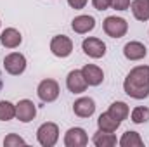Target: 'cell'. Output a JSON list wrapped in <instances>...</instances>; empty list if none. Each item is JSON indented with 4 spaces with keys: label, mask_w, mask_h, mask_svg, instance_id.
<instances>
[{
    "label": "cell",
    "mask_w": 149,
    "mask_h": 147,
    "mask_svg": "<svg viewBox=\"0 0 149 147\" xmlns=\"http://www.w3.org/2000/svg\"><path fill=\"white\" fill-rule=\"evenodd\" d=\"M21 42H23V37L16 28H5L0 33V43L5 49H16L21 45Z\"/></svg>",
    "instance_id": "obj_15"
},
{
    "label": "cell",
    "mask_w": 149,
    "mask_h": 147,
    "mask_svg": "<svg viewBox=\"0 0 149 147\" xmlns=\"http://www.w3.org/2000/svg\"><path fill=\"white\" fill-rule=\"evenodd\" d=\"M24 139H21L19 135L16 133H9L5 139H3V146L5 147H14V146H24Z\"/></svg>",
    "instance_id": "obj_23"
},
{
    "label": "cell",
    "mask_w": 149,
    "mask_h": 147,
    "mask_svg": "<svg viewBox=\"0 0 149 147\" xmlns=\"http://www.w3.org/2000/svg\"><path fill=\"white\" fill-rule=\"evenodd\" d=\"M3 69L12 76L24 73L26 69V57L19 52H10L3 57Z\"/></svg>",
    "instance_id": "obj_4"
},
{
    "label": "cell",
    "mask_w": 149,
    "mask_h": 147,
    "mask_svg": "<svg viewBox=\"0 0 149 147\" xmlns=\"http://www.w3.org/2000/svg\"><path fill=\"white\" fill-rule=\"evenodd\" d=\"M94 146L95 147H113L116 146V137L113 135V133H109V132H102V130H99L95 135H94Z\"/></svg>",
    "instance_id": "obj_18"
},
{
    "label": "cell",
    "mask_w": 149,
    "mask_h": 147,
    "mask_svg": "<svg viewBox=\"0 0 149 147\" xmlns=\"http://www.w3.org/2000/svg\"><path fill=\"white\" fill-rule=\"evenodd\" d=\"M123 90L132 99L149 97V66H135L123 81Z\"/></svg>",
    "instance_id": "obj_1"
},
{
    "label": "cell",
    "mask_w": 149,
    "mask_h": 147,
    "mask_svg": "<svg viewBox=\"0 0 149 147\" xmlns=\"http://www.w3.org/2000/svg\"><path fill=\"white\" fill-rule=\"evenodd\" d=\"M130 118H132V121H134V123L142 125V123L149 121V109H148V107H144V106H139V107H135V109L132 111Z\"/></svg>",
    "instance_id": "obj_22"
},
{
    "label": "cell",
    "mask_w": 149,
    "mask_h": 147,
    "mask_svg": "<svg viewBox=\"0 0 149 147\" xmlns=\"http://www.w3.org/2000/svg\"><path fill=\"white\" fill-rule=\"evenodd\" d=\"M81 74H83L85 81H87L90 87H97V85H101L102 80H104V71H102L99 66H95V64H85V66L81 68Z\"/></svg>",
    "instance_id": "obj_13"
},
{
    "label": "cell",
    "mask_w": 149,
    "mask_h": 147,
    "mask_svg": "<svg viewBox=\"0 0 149 147\" xmlns=\"http://www.w3.org/2000/svg\"><path fill=\"white\" fill-rule=\"evenodd\" d=\"M92 3L97 10H106L111 7V0H92Z\"/></svg>",
    "instance_id": "obj_25"
},
{
    "label": "cell",
    "mask_w": 149,
    "mask_h": 147,
    "mask_svg": "<svg viewBox=\"0 0 149 147\" xmlns=\"http://www.w3.org/2000/svg\"><path fill=\"white\" fill-rule=\"evenodd\" d=\"M66 87H68V90L73 92V94H81V92L87 90L88 83L85 81V78H83V74H81V69H80V71H78V69H73V71L68 73Z\"/></svg>",
    "instance_id": "obj_10"
},
{
    "label": "cell",
    "mask_w": 149,
    "mask_h": 147,
    "mask_svg": "<svg viewBox=\"0 0 149 147\" xmlns=\"http://www.w3.org/2000/svg\"><path fill=\"white\" fill-rule=\"evenodd\" d=\"M37 116V107L30 99H23L16 104V118L21 123H30Z\"/></svg>",
    "instance_id": "obj_9"
},
{
    "label": "cell",
    "mask_w": 149,
    "mask_h": 147,
    "mask_svg": "<svg viewBox=\"0 0 149 147\" xmlns=\"http://www.w3.org/2000/svg\"><path fill=\"white\" fill-rule=\"evenodd\" d=\"M87 2H88V0H68V3H70L73 9H76V10L83 9V7L87 5Z\"/></svg>",
    "instance_id": "obj_26"
},
{
    "label": "cell",
    "mask_w": 149,
    "mask_h": 147,
    "mask_svg": "<svg viewBox=\"0 0 149 147\" xmlns=\"http://www.w3.org/2000/svg\"><path fill=\"white\" fill-rule=\"evenodd\" d=\"M0 24H2V23H0Z\"/></svg>",
    "instance_id": "obj_27"
},
{
    "label": "cell",
    "mask_w": 149,
    "mask_h": 147,
    "mask_svg": "<svg viewBox=\"0 0 149 147\" xmlns=\"http://www.w3.org/2000/svg\"><path fill=\"white\" fill-rule=\"evenodd\" d=\"M81 49H83V52H85L88 57H92V59H101V57H104V54H106V43H104L101 38H95V37L85 38L83 43H81Z\"/></svg>",
    "instance_id": "obj_7"
},
{
    "label": "cell",
    "mask_w": 149,
    "mask_h": 147,
    "mask_svg": "<svg viewBox=\"0 0 149 147\" xmlns=\"http://www.w3.org/2000/svg\"><path fill=\"white\" fill-rule=\"evenodd\" d=\"M37 139L38 144L43 147L56 146V142L59 140V126L56 123H50V121L40 125L37 130Z\"/></svg>",
    "instance_id": "obj_2"
},
{
    "label": "cell",
    "mask_w": 149,
    "mask_h": 147,
    "mask_svg": "<svg viewBox=\"0 0 149 147\" xmlns=\"http://www.w3.org/2000/svg\"><path fill=\"white\" fill-rule=\"evenodd\" d=\"M130 7L137 21H149V0H132Z\"/></svg>",
    "instance_id": "obj_16"
},
{
    "label": "cell",
    "mask_w": 149,
    "mask_h": 147,
    "mask_svg": "<svg viewBox=\"0 0 149 147\" xmlns=\"http://www.w3.org/2000/svg\"><path fill=\"white\" fill-rule=\"evenodd\" d=\"M50 50L56 57H68L73 52V42L66 35H57L50 40Z\"/></svg>",
    "instance_id": "obj_6"
},
{
    "label": "cell",
    "mask_w": 149,
    "mask_h": 147,
    "mask_svg": "<svg viewBox=\"0 0 149 147\" xmlns=\"http://www.w3.org/2000/svg\"><path fill=\"white\" fill-rule=\"evenodd\" d=\"M88 144V137L87 132L83 128H70L64 135V146L66 147H85Z\"/></svg>",
    "instance_id": "obj_8"
},
{
    "label": "cell",
    "mask_w": 149,
    "mask_h": 147,
    "mask_svg": "<svg viewBox=\"0 0 149 147\" xmlns=\"http://www.w3.org/2000/svg\"><path fill=\"white\" fill-rule=\"evenodd\" d=\"M16 118V106L9 101H0V121H9Z\"/></svg>",
    "instance_id": "obj_21"
},
{
    "label": "cell",
    "mask_w": 149,
    "mask_h": 147,
    "mask_svg": "<svg viewBox=\"0 0 149 147\" xmlns=\"http://www.w3.org/2000/svg\"><path fill=\"white\" fill-rule=\"evenodd\" d=\"M120 146L121 147H142L144 146V142H142V139H141V135L137 133V132H125L123 133V137L120 139Z\"/></svg>",
    "instance_id": "obj_19"
},
{
    "label": "cell",
    "mask_w": 149,
    "mask_h": 147,
    "mask_svg": "<svg viewBox=\"0 0 149 147\" xmlns=\"http://www.w3.org/2000/svg\"><path fill=\"white\" fill-rule=\"evenodd\" d=\"M130 0H111V7L116 10H127L130 7Z\"/></svg>",
    "instance_id": "obj_24"
},
{
    "label": "cell",
    "mask_w": 149,
    "mask_h": 147,
    "mask_svg": "<svg viewBox=\"0 0 149 147\" xmlns=\"http://www.w3.org/2000/svg\"><path fill=\"white\" fill-rule=\"evenodd\" d=\"M73 111L78 118H90L95 112V102L90 97H80L74 101Z\"/></svg>",
    "instance_id": "obj_11"
},
{
    "label": "cell",
    "mask_w": 149,
    "mask_h": 147,
    "mask_svg": "<svg viewBox=\"0 0 149 147\" xmlns=\"http://www.w3.org/2000/svg\"><path fill=\"white\" fill-rule=\"evenodd\" d=\"M71 28H73L74 33L85 35V33H88V31H92L95 28V19L92 16H87V14L76 16L73 21H71Z\"/></svg>",
    "instance_id": "obj_14"
},
{
    "label": "cell",
    "mask_w": 149,
    "mask_h": 147,
    "mask_svg": "<svg viewBox=\"0 0 149 147\" xmlns=\"http://www.w3.org/2000/svg\"><path fill=\"white\" fill-rule=\"evenodd\" d=\"M108 112L111 114L114 119L123 121V119H127V118H128L130 109H128V106H127L125 102H113L111 106H109V109H108Z\"/></svg>",
    "instance_id": "obj_20"
},
{
    "label": "cell",
    "mask_w": 149,
    "mask_h": 147,
    "mask_svg": "<svg viewBox=\"0 0 149 147\" xmlns=\"http://www.w3.org/2000/svg\"><path fill=\"white\" fill-rule=\"evenodd\" d=\"M102 28H104V33L111 38H121L127 35L128 31V23L123 19V17H116V16H109L104 19L102 23Z\"/></svg>",
    "instance_id": "obj_3"
},
{
    "label": "cell",
    "mask_w": 149,
    "mask_h": 147,
    "mask_svg": "<svg viewBox=\"0 0 149 147\" xmlns=\"http://www.w3.org/2000/svg\"><path fill=\"white\" fill-rule=\"evenodd\" d=\"M146 54H148V49L141 42H128L123 47V55L128 61H141L146 57Z\"/></svg>",
    "instance_id": "obj_12"
},
{
    "label": "cell",
    "mask_w": 149,
    "mask_h": 147,
    "mask_svg": "<svg viewBox=\"0 0 149 147\" xmlns=\"http://www.w3.org/2000/svg\"><path fill=\"white\" fill-rule=\"evenodd\" d=\"M120 125H121V121H118V119H114L109 112H102L101 116H99V119H97V126H99V130H102V132H116L118 128H120Z\"/></svg>",
    "instance_id": "obj_17"
},
{
    "label": "cell",
    "mask_w": 149,
    "mask_h": 147,
    "mask_svg": "<svg viewBox=\"0 0 149 147\" xmlns=\"http://www.w3.org/2000/svg\"><path fill=\"white\" fill-rule=\"evenodd\" d=\"M59 83L52 78H47V80H42L40 85L37 88V94L40 97V101L43 102H54L57 97H59Z\"/></svg>",
    "instance_id": "obj_5"
}]
</instances>
